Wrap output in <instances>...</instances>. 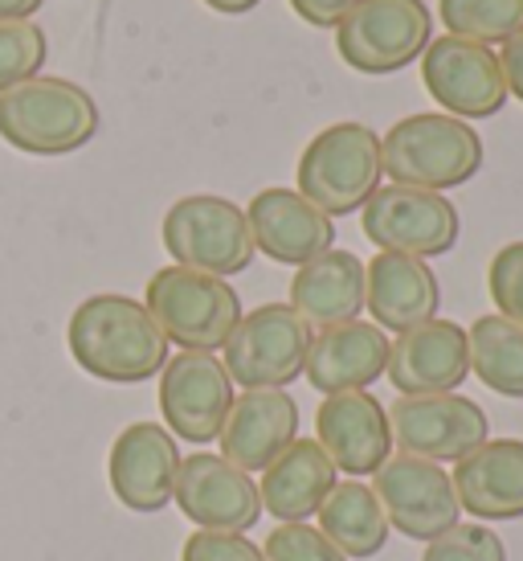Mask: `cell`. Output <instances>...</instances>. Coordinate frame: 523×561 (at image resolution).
Masks as SVG:
<instances>
[{
	"mask_svg": "<svg viewBox=\"0 0 523 561\" xmlns=\"http://www.w3.org/2000/svg\"><path fill=\"white\" fill-rule=\"evenodd\" d=\"M381 169L393 185L446 193L483 169V136L446 111L405 115L381 136Z\"/></svg>",
	"mask_w": 523,
	"mask_h": 561,
	"instance_id": "2",
	"label": "cell"
},
{
	"mask_svg": "<svg viewBox=\"0 0 523 561\" xmlns=\"http://www.w3.org/2000/svg\"><path fill=\"white\" fill-rule=\"evenodd\" d=\"M176 471H181V447H176V435L160 422H131L115 438L107 459L111 492L131 513L168 508Z\"/></svg>",
	"mask_w": 523,
	"mask_h": 561,
	"instance_id": "15",
	"label": "cell"
},
{
	"mask_svg": "<svg viewBox=\"0 0 523 561\" xmlns=\"http://www.w3.org/2000/svg\"><path fill=\"white\" fill-rule=\"evenodd\" d=\"M356 4H360V0H291L294 16L315 25V30H336Z\"/></svg>",
	"mask_w": 523,
	"mask_h": 561,
	"instance_id": "33",
	"label": "cell"
},
{
	"mask_svg": "<svg viewBox=\"0 0 523 561\" xmlns=\"http://www.w3.org/2000/svg\"><path fill=\"white\" fill-rule=\"evenodd\" d=\"M254 250L282 266H303L336 247V221L299 193V188H262L246 205Z\"/></svg>",
	"mask_w": 523,
	"mask_h": 561,
	"instance_id": "18",
	"label": "cell"
},
{
	"mask_svg": "<svg viewBox=\"0 0 523 561\" xmlns=\"http://www.w3.org/2000/svg\"><path fill=\"white\" fill-rule=\"evenodd\" d=\"M360 226L376 250L409 254V259H438L458 242V209L446 193L409 185H381L360 209Z\"/></svg>",
	"mask_w": 523,
	"mask_h": 561,
	"instance_id": "9",
	"label": "cell"
},
{
	"mask_svg": "<svg viewBox=\"0 0 523 561\" xmlns=\"http://www.w3.org/2000/svg\"><path fill=\"white\" fill-rule=\"evenodd\" d=\"M205 4L221 16H242V13H249V9H258L262 0H205Z\"/></svg>",
	"mask_w": 523,
	"mask_h": 561,
	"instance_id": "36",
	"label": "cell"
},
{
	"mask_svg": "<svg viewBox=\"0 0 523 561\" xmlns=\"http://www.w3.org/2000/svg\"><path fill=\"white\" fill-rule=\"evenodd\" d=\"M470 374L499 398H523V328L503 316H478L466 328Z\"/></svg>",
	"mask_w": 523,
	"mask_h": 561,
	"instance_id": "26",
	"label": "cell"
},
{
	"mask_svg": "<svg viewBox=\"0 0 523 561\" xmlns=\"http://www.w3.org/2000/svg\"><path fill=\"white\" fill-rule=\"evenodd\" d=\"M315 516H319V533H324L327 541H332L348 561L376 558V553L385 549L388 533H393L376 492L360 480L336 483L332 496L324 500V508Z\"/></svg>",
	"mask_w": 523,
	"mask_h": 561,
	"instance_id": "25",
	"label": "cell"
},
{
	"mask_svg": "<svg viewBox=\"0 0 523 561\" xmlns=\"http://www.w3.org/2000/svg\"><path fill=\"white\" fill-rule=\"evenodd\" d=\"M42 4H46V0H0V25H9V21H30Z\"/></svg>",
	"mask_w": 523,
	"mask_h": 561,
	"instance_id": "35",
	"label": "cell"
},
{
	"mask_svg": "<svg viewBox=\"0 0 523 561\" xmlns=\"http://www.w3.org/2000/svg\"><path fill=\"white\" fill-rule=\"evenodd\" d=\"M421 82L438 107L454 119H491L508 103L503 66L491 46L466 37H433L421 54Z\"/></svg>",
	"mask_w": 523,
	"mask_h": 561,
	"instance_id": "11",
	"label": "cell"
},
{
	"mask_svg": "<svg viewBox=\"0 0 523 561\" xmlns=\"http://www.w3.org/2000/svg\"><path fill=\"white\" fill-rule=\"evenodd\" d=\"M487 287H491V304L499 308V316L523 328V238L495 250Z\"/></svg>",
	"mask_w": 523,
	"mask_h": 561,
	"instance_id": "30",
	"label": "cell"
},
{
	"mask_svg": "<svg viewBox=\"0 0 523 561\" xmlns=\"http://www.w3.org/2000/svg\"><path fill=\"white\" fill-rule=\"evenodd\" d=\"M385 377L397 386L400 398L421 393H454L470 377V348L466 328L454 320H426V324L400 332L388 344Z\"/></svg>",
	"mask_w": 523,
	"mask_h": 561,
	"instance_id": "16",
	"label": "cell"
},
{
	"mask_svg": "<svg viewBox=\"0 0 523 561\" xmlns=\"http://www.w3.org/2000/svg\"><path fill=\"white\" fill-rule=\"evenodd\" d=\"M233 398V381L217 353H181L160 369V414L185 443H213Z\"/></svg>",
	"mask_w": 523,
	"mask_h": 561,
	"instance_id": "13",
	"label": "cell"
},
{
	"mask_svg": "<svg viewBox=\"0 0 523 561\" xmlns=\"http://www.w3.org/2000/svg\"><path fill=\"white\" fill-rule=\"evenodd\" d=\"M336 483L339 471L324 447L315 438H294L291 447L262 471L258 496L262 508L275 516L278 525H303L324 508Z\"/></svg>",
	"mask_w": 523,
	"mask_h": 561,
	"instance_id": "23",
	"label": "cell"
},
{
	"mask_svg": "<svg viewBox=\"0 0 523 561\" xmlns=\"http://www.w3.org/2000/svg\"><path fill=\"white\" fill-rule=\"evenodd\" d=\"M160 234H164V250L172 254V263L200 271V275H217V279L242 275L258 254L246 209L213 193H193V197L172 202Z\"/></svg>",
	"mask_w": 523,
	"mask_h": 561,
	"instance_id": "6",
	"label": "cell"
},
{
	"mask_svg": "<svg viewBox=\"0 0 523 561\" xmlns=\"http://www.w3.org/2000/svg\"><path fill=\"white\" fill-rule=\"evenodd\" d=\"M49 54V37L37 21H9L0 25V94L42 75Z\"/></svg>",
	"mask_w": 523,
	"mask_h": 561,
	"instance_id": "28",
	"label": "cell"
},
{
	"mask_svg": "<svg viewBox=\"0 0 523 561\" xmlns=\"http://www.w3.org/2000/svg\"><path fill=\"white\" fill-rule=\"evenodd\" d=\"M433 42V13L426 0H360L336 25L344 66L360 75H397Z\"/></svg>",
	"mask_w": 523,
	"mask_h": 561,
	"instance_id": "8",
	"label": "cell"
},
{
	"mask_svg": "<svg viewBox=\"0 0 523 561\" xmlns=\"http://www.w3.org/2000/svg\"><path fill=\"white\" fill-rule=\"evenodd\" d=\"M311 336L315 332L291 304H262L254 312H242L221 348V365L242 390H287L294 377H303Z\"/></svg>",
	"mask_w": 523,
	"mask_h": 561,
	"instance_id": "7",
	"label": "cell"
},
{
	"mask_svg": "<svg viewBox=\"0 0 523 561\" xmlns=\"http://www.w3.org/2000/svg\"><path fill=\"white\" fill-rule=\"evenodd\" d=\"M388 336L372 320H348L336 328H319L311 336L307 365L303 377L311 381V390L327 393H352L369 390L372 381L385 377L388 365Z\"/></svg>",
	"mask_w": 523,
	"mask_h": 561,
	"instance_id": "20",
	"label": "cell"
},
{
	"mask_svg": "<svg viewBox=\"0 0 523 561\" xmlns=\"http://www.w3.org/2000/svg\"><path fill=\"white\" fill-rule=\"evenodd\" d=\"M181 561H266L262 549L249 541L246 533H193L181 549Z\"/></svg>",
	"mask_w": 523,
	"mask_h": 561,
	"instance_id": "32",
	"label": "cell"
},
{
	"mask_svg": "<svg viewBox=\"0 0 523 561\" xmlns=\"http://www.w3.org/2000/svg\"><path fill=\"white\" fill-rule=\"evenodd\" d=\"M388 431L400 455L430 463H462L491 435L487 410L462 393H421L388 405Z\"/></svg>",
	"mask_w": 523,
	"mask_h": 561,
	"instance_id": "10",
	"label": "cell"
},
{
	"mask_svg": "<svg viewBox=\"0 0 523 561\" xmlns=\"http://www.w3.org/2000/svg\"><path fill=\"white\" fill-rule=\"evenodd\" d=\"M315 443L327 451L344 476H376V468L393 455V431L388 410L369 390L327 393L315 414Z\"/></svg>",
	"mask_w": 523,
	"mask_h": 561,
	"instance_id": "17",
	"label": "cell"
},
{
	"mask_svg": "<svg viewBox=\"0 0 523 561\" xmlns=\"http://www.w3.org/2000/svg\"><path fill=\"white\" fill-rule=\"evenodd\" d=\"M291 308L307 328H336L364 312V263L352 250H324L294 271Z\"/></svg>",
	"mask_w": 523,
	"mask_h": 561,
	"instance_id": "24",
	"label": "cell"
},
{
	"mask_svg": "<svg viewBox=\"0 0 523 561\" xmlns=\"http://www.w3.org/2000/svg\"><path fill=\"white\" fill-rule=\"evenodd\" d=\"M381 136L369 124H332L303 148L299 157V193L327 218L360 214L381 188Z\"/></svg>",
	"mask_w": 523,
	"mask_h": 561,
	"instance_id": "4",
	"label": "cell"
},
{
	"mask_svg": "<svg viewBox=\"0 0 523 561\" xmlns=\"http://www.w3.org/2000/svg\"><path fill=\"white\" fill-rule=\"evenodd\" d=\"M499 66H503L508 94L523 103V33H515L511 42H503V49H499Z\"/></svg>",
	"mask_w": 523,
	"mask_h": 561,
	"instance_id": "34",
	"label": "cell"
},
{
	"mask_svg": "<svg viewBox=\"0 0 523 561\" xmlns=\"http://www.w3.org/2000/svg\"><path fill=\"white\" fill-rule=\"evenodd\" d=\"M172 504H181V513L209 533H246L258 525L262 496L254 476L233 468L230 459L209 451H197L181 459Z\"/></svg>",
	"mask_w": 523,
	"mask_h": 561,
	"instance_id": "14",
	"label": "cell"
},
{
	"mask_svg": "<svg viewBox=\"0 0 523 561\" xmlns=\"http://www.w3.org/2000/svg\"><path fill=\"white\" fill-rule=\"evenodd\" d=\"M299 438V405L287 390H242L233 398L225 426L217 435L221 459H230L233 468L266 471L278 455Z\"/></svg>",
	"mask_w": 523,
	"mask_h": 561,
	"instance_id": "19",
	"label": "cell"
},
{
	"mask_svg": "<svg viewBox=\"0 0 523 561\" xmlns=\"http://www.w3.org/2000/svg\"><path fill=\"white\" fill-rule=\"evenodd\" d=\"M454 496L475 520H523V443L487 438L454 463Z\"/></svg>",
	"mask_w": 523,
	"mask_h": 561,
	"instance_id": "22",
	"label": "cell"
},
{
	"mask_svg": "<svg viewBox=\"0 0 523 561\" xmlns=\"http://www.w3.org/2000/svg\"><path fill=\"white\" fill-rule=\"evenodd\" d=\"M143 308L152 312L168 344L181 353H217L225 348L233 328L242 320V299L225 279L200 275L188 266H164L148 279Z\"/></svg>",
	"mask_w": 523,
	"mask_h": 561,
	"instance_id": "5",
	"label": "cell"
},
{
	"mask_svg": "<svg viewBox=\"0 0 523 561\" xmlns=\"http://www.w3.org/2000/svg\"><path fill=\"white\" fill-rule=\"evenodd\" d=\"M376 500L388 516V529L409 541H438L458 525L462 504L454 496L450 471L417 455H388L376 468Z\"/></svg>",
	"mask_w": 523,
	"mask_h": 561,
	"instance_id": "12",
	"label": "cell"
},
{
	"mask_svg": "<svg viewBox=\"0 0 523 561\" xmlns=\"http://www.w3.org/2000/svg\"><path fill=\"white\" fill-rule=\"evenodd\" d=\"M421 561H508V546L499 533L470 520V525H454L438 541H430Z\"/></svg>",
	"mask_w": 523,
	"mask_h": 561,
	"instance_id": "29",
	"label": "cell"
},
{
	"mask_svg": "<svg viewBox=\"0 0 523 561\" xmlns=\"http://www.w3.org/2000/svg\"><path fill=\"white\" fill-rule=\"evenodd\" d=\"M442 287L426 259L376 250V259L364 266V308L381 332H409L438 316Z\"/></svg>",
	"mask_w": 523,
	"mask_h": 561,
	"instance_id": "21",
	"label": "cell"
},
{
	"mask_svg": "<svg viewBox=\"0 0 523 561\" xmlns=\"http://www.w3.org/2000/svg\"><path fill=\"white\" fill-rule=\"evenodd\" d=\"M262 558L266 561H348L332 541H327L319 529H311L307 520L303 525H278L266 546H262Z\"/></svg>",
	"mask_w": 523,
	"mask_h": 561,
	"instance_id": "31",
	"label": "cell"
},
{
	"mask_svg": "<svg viewBox=\"0 0 523 561\" xmlns=\"http://www.w3.org/2000/svg\"><path fill=\"white\" fill-rule=\"evenodd\" d=\"M438 16L450 37L478 46H503L523 33V0H442Z\"/></svg>",
	"mask_w": 523,
	"mask_h": 561,
	"instance_id": "27",
	"label": "cell"
},
{
	"mask_svg": "<svg viewBox=\"0 0 523 561\" xmlns=\"http://www.w3.org/2000/svg\"><path fill=\"white\" fill-rule=\"evenodd\" d=\"M66 344L82 374L111 386H139L168 365V336L143 308V299L111 291L78 304Z\"/></svg>",
	"mask_w": 523,
	"mask_h": 561,
	"instance_id": "1",
	"label": "cell"
},
{
	"mask_svg": "<svg viewBox=\"0 0 523 561\" xmlns=\"http://www.w3.org/2000/svg\"><path fill=\"white\" fill-rule=\"evenodd\" d=\"M98 131L91 91L58 75H37L0 94V140L30 157H66L86 148Z\"/></svg>",
	"mask_w": 523,
	"mask_h": 561,
	"instance_id": "3",
	"label": "cell"
}]
</instances>
